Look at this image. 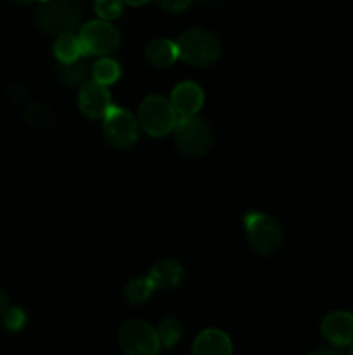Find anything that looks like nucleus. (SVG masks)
I'll return each mask as SVG.
<instances>
[{
	"label": "nucleus",
	"instance_id": "obj_16",
	"mask_svg": "<svg viewBox=\"0 0 353 355\" xmlns=\"http://www.w3.org/2000/svg\"><path fill=\"white\" fill-rule=\"evenodd\" d=\"M90 73H92V69L87 66V62H82L80 59L71 62H59V80L68 87L83 85L85 82H89Z\"/></svg>",
	"mask_w": 353,
	"mask_h": 355
},
{
	"label": "nucleus",
	"instance_id": "obj_9",
	"mask_svg": "<svg viewBox=\"0 0 353 355\" xmlns=\"http://www.w3.org/2000/svg\"><path fill=\"white\" fill-rule=\"evenodd\" d=\"M78 106L87 118L97 120V118H104V114L113 104H111V96L106 85L96 82V80H89L80 89Z\"/></svg>",
	"mask_w": 353,
	"mask_h": 355
},
{
	"label": "nucleus",
	"instance_id": "obj_11",
	"mask_svg": "<svg viewBox=\"0 0 353 355\" xmlns=\"http://www.w3.org/2000/svg\"><path fill=\"white\" fill-rule=\"evenodd\" d=\"M175 113L180 116H192L201 110L204 103V94L199 85L194 82H183L173 89L172 97H170Z\"/></svg>",
	"mask_w": 353,
	"mask_h": 355
},
{
	"label": "nucleus",
	"instance_id": "obj_22",
	"mask_svg": "<svg viewBox=\"0 0 353 355\" xmlns=\"http://www.w3.org/2000/svg\"><path fill=\"white\" fill-rule=\"evenodd\" d=\"M2 319H3V326H6L9 331H19V329L24 326V321H26L24 312L21 311L19 307L7 309L6 314L2 315Z\"/></svg>",
	"mask_w": 353,
	"mask_h": 355
},
{
	"label": "nucleus",
	"instance_id": "obj_4",
	"mask_svg": "<svg viewBox=\"0 0 353 355\" xmlns=\"http://www.w3.org/2000/svg\"><path fill=\"white\" fill-rule=\"evenodd\" d=\"M246 238L249 246L260 255H273L282 245V229L273 217L253 211L244 217Z\"/></svg>",
	"mask_w": 353,
	"mask_h": 355
},
{
	"label": "nucleus",
	"instance_id": "obj_1",
	"mask_svg": "<svg viewBox=\"0 0 353 355\" xmlns=\"http://www.w3.org/2000/svg\"><path fill=\"white\" fill-rule=\"evenodd\" d=\"M82 21V7L76 0H45L35 10V23L51 35L75 33Z\"/></svg>",
	"mask_w": 353,
	"mask_h": 355
},
{
	"label": "nucleus",
	"instance_id": "obj_17",
	"mask_svg": "<svg viewBox=\"0 0 353 355\" xmlns=\"http://www.w3.org/2000/svg\"><path fill=\"white\" fill-rule=\"evenodd\" d=\"M156 291L154 284H152V281L147 277H138V279H134L130 281V283L127 284V288H125V297H127V300L130 302V304H145V302L149 300V298L152 297V293Z\"/></svg>",
	"mask_w": 353,
	"mask_h": 355
},
{
	"label": "nucleus",
	"instance_id": "obj_2",
	"mask_svg": "<svg viewBox=\"0 0 353 355\" xmlns=\"http://www.w3.org/2000/svg\"><path fill=\"white\" fill-rule=\"evenodd\" d=\"M179 59L192 66H210L220 58V42L213 33L199 28H192L180 35Z\"/></svg>",
	"mask_w": 353,
	"mask_h": 355
},
{
	"label": "nucleus",
	"instance_id": "obj_15",
	"mask_svg": "<svg viewBox=\"0 0 353 355\" xmlns=\"http://www.w3.org/2000/svg\"><path fill=\"white\" fill-rule=\"evenodd\" d=\"M54 54L59 62H71L85 55V52H83L80 37H76L75 33H64L59 35L55 40Z\"/></svg>",
	"mask_w": 353,
	"mask_h": 355
},
{
	"label": "nucleus",
	"instance_id": "obj_5",
	"mask_svg": "<svg viewBox=\"0 0 353 355\" xmlns=\"http://www.w3.org/2000/svg\"><path fill=\"white\" fill-rule=\"evenodd\" d=\"M179 114L172 103L161 96H149L138 107V121L142 128L152 137H165L175 128Z\"/></svg>",
	"mask_w": 353,
	"mask_h": 355
},
{
	"label": "nucleus",
	"instance_id": "obj_8",
	"mask_svg": "<svg viewBox=\"0 0 353 355\" xmlns=\"http://www.w3.org/2000/svg\"><path fill=\"white\" fill-rule=\"evenodd\" d=\"M80 42L85 54H111L120 45V33L109 21H90L80 30Z\"/></svg>",
	"mask_w": 353,
	"mask_h": 355
},
{
	"label": "nucleus",
	"instance_id": "obj_6",
	"mask_svg": "<svg viewBox=\"0 0 353 355\" xmlns=\"http://www.w3.org/2000/svg\"><path fill=\"white\" fill-rule=\"evenodd\" d=\"M104 135L107 142L118 149H128L137 142L138 123L130 111L111 106L104 114Z\"/></svg>",
	"mask_w": 353,
	"mask_h": 355
},
{
	"label": "nucleus",
	"instance_id": "obj_27",
	"mask_svg": "<svg viewBox=\"0 0 353 355\" xmlns=\"http://www.w3.org/2000/svg\"><path fill=\"white\" fill-rule=\"evenodd\" d=\"M348 354L353 355V343H352V345H348Z\"/></svg>",
	"mask_w": 353,
	"mask_h": 355
},
{
	"label": "nucleus",
	"instance_id": "obj_18",
	"mask_svg": "<svg viewBox=\"0 0 353 355\" xmlns=\"http://www.w3.org/2000/svg\"><path fill=\"white\" fill-rule=\"evenodd\" d=\"M182 324L176 319H165V321H161V324L156 329L161 349H172L173 345H176L180 338H182Z\"/></svg>",
	"mask_w": 353,
	"mask_h": 355
},
{
	"label": "nucleus",
	"instance_id": "obj_23",
	"mask_svg": "<svg viewBox=\"0 0 353 355\" xmlns=\"http://www.w3.org/2000/svg\"><path fill=\"white\" fill-rule=\"evenodd\" d=\"M158 3L168 12H180V10L187 9L190 0H158Z\"/></svg>",
	"mask_w": 353,
	"mask_h": 355
},
{
	"label": "nucleus",
	"instance_id": "obj_13",
	"mask_svg": "<svg viewBox=\"0 0 353 355\" xmlns=\"http://www.w3.org/2000/svg\"><path fill=\"white\" fill-rule=\"evenodd\" d=\"M194 355H228L232 354V342L220 329H206L196 338Z\"/></svg>",
	"mask_w": 353,
	"mask_h": 355
},
{
	"label": "nucleus",
	"instance_id": "obj_26",
	"mask_svg": "<svg viewBox=\"0 0 353 355\" xmlns=\"http://www.w3.org/2000/svg\"><path fill=\"white\" fill-rule=\"evenodd\" d=\"M10 2L21 3V6H23V3H30V2H33V0H10Z\"/></svg>",
	"mask_w": 353,
	"mask_h": 355
},
{
	"label": "nucleus",
	"instance_id": "obj_19",
	"mask_svg": "<svg viewBox=\"0 0 353 355\" xmlns=\"http://www.w3.org/2000/svg\"><path fill=\"white\" fill-rule=\"evenodd\" d=\"M120 64H118L116 61H113V59H99V61L92 66L93 80L106 87L116 82V80L120 78Z\"/></svg>",
	"mask_w": 353,
	"mask_h": 355
},
{
	"label": "nucleus",
	"instance_id": "obj_29",
	"mask_svg": "<svg viewBox=\"0 0 353 355\" xmlns=\"http://www.w3.org/2000/svg\"><path fill=\"white\" fill-rule=\"evenodd\" d=\"M42 2H45V0H42Z\"/></svg>",
	"mask_w": 353,
	"mask_h": 355
},
{
	"label": "nucleus",
	"instance_id": "obj_21",
	"mask_svg": "<svg viewBox=\"0 0 353 355\" xmlns=\"http://www.w3.org/2000/svg\"><path fill=\"white\" fill-rule=\"evenodd\" d=\"M123 2L121 0H96V12L100 19L114 21L121 16Z\"/></svg>",
	"mask_w": 353,
	"mask_h": 355
},
{
	"label": "nucleus",
	"instance_id": "obj_12",
	"mask_svg": "<svg viewBox=\"0 0 353 355\" xmlns=\"http://www.w3.org/2000/svg\"><path fill=\"white\" fill-rule=\"evenodd\" d=\"M149 279L156 290H173L183 281V267L179 260H161L149 270Z\"/></svg>",
	"mask_w": 353,
	"mask_h": 355
},
{
	"label": "nucleus",
	"instance_id": "obj_14",
	"mask_svg": "<svg viewBox=\"0 0 353 355\" xmlns=\"http://www.w3.org/2000/svg\"><path fill=\"white\" fill-rule=\"evenodd\" d=\"M145 59L154 68H168L179 59V47L168 38H158L145 49Z\"/></svg>",
	"mask_w": 353,
	"mask_h": 355
},
{
	"label": "nucleus",
	"instance_id": "obj_25",
	"mask_svg": "<svg viewBox=\"0 0 353 355\" xmlns=\"http://www.w3.org/2000/svg\"><path fill=\"white\" fill-rule=\"evenodd\" d=\"M123 3H128V6H144L149 0H121Z\"/></svg>",
	"mask_w": 353,
	"mask_h": 355
},
{
	"label": "nucleus",
	"instance_id": "obj_28",
	"mask_svg": "<svg viewBox=\"0 0 353 355\" xmlns=\"http://www.w3.org/2000/svg\"><path fill=\"white\" fill-rule=\"evenodd\" d=\"M352 191H353V182H352Z\"/></svg>",
	"mask_w": 353,
	"mask_h": 355
},
{
	"label": "nucleus",
	"instance_id": "obj_10",
	"mask_svg": "<svg viewBox=\"0 0 353 355\" xmlns=\"http://www.w3.org/2000/svg\"><path fill=\"white\" fill-rule=\"evenodd\" d=\"M322 335L336 347H348L353 343V314L331 312L322 321Z\"/></svg>",
	"mask_w": 353,
	"mask_h": 355
},
{
	"label": "nucleus",
	"instance_id": "obj_7",
	"mask_svg": "<svg viewBox=\"0 0 353 355\" xmlns=\"http://www.w3.org/2000/svg\"><path fill=\"white\" fill-rule=\"evenodd\" d=\"M118 342L128 355H156L161 349L156 329L142 321H127L120 328Z\"/></svg>",
	"mask_w": 353,
	"mask_h": 355
},
{
	"label": "nucleus",
	"instance_id": "obj_24",
	"mask_svg": "<svg viewBox=\"0 0 353 355\" xmlns=\"http://www.w3.org/2000/svg\"><path fill=\"white\" fill-rule=\"evenodd\" d=\"M9 309V300H7V293L0 288V318L6 314V311Z\"/></svg>",
	"mask_w": 353,
	"mask_h": 355
},
{
	"label": "nucleus",
	"instance_id": "obj_20",
	"mask_svg": "<svg viewBox=\"0 0 353 355\" xmlns=\"http://www.w3.org/2000/svg\"><path fill=\"white\" fill-rule=\"evenodd\" d=\"M54 116H52V111L48 110L44 104H33L31 107H28L26 111V121L33 128H45L52 123Z\"/></svg>",
	"mask_w": 353,
	"mask_h": 355
},
{
	"label": "nucleus",
	"instance_id": "obj_3",
	"mask_svg": "<svg viewBox=\"0 0 353 355\" xmlns=\"http://www.w3.org/2000/svg\"><path fill=\"white\" fill-rule=\"evenodd\" d=\"M173 139L175 146L182 155L189 158H199L206 155L211 148V128L203 118L196 116H180L173 128Z\"/></svg>",
	"mask_w": 353,
	"mask_h": 355
}]
</instances>
